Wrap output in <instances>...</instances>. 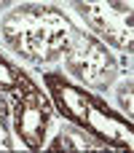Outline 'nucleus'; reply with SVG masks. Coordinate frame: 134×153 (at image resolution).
Wrapping results in <instances>:
<instances>
[{"label":"nucleus","instance_id":"1a4fd4ad","mask_svg":"<svg viewBox=\"0 0 134 153\" xmlns=\"http://www.w3.org/2000/svg\"><path fill=\"white\" fill-rule=\"evenodd\" d=\"M118 100H121V108H124L126 118L132 121V83H126V86L118 91Z\"/></svg>","mask_w":134,"mask_h":153},{"label":"nucleus","instance_id":"f03ea898","mask_svg":"<svg viewBox=\"0 0 134 153\" xmlns=\"http://www.w3.org/2000/svg\"><path fill=\"white\" fill-rule=\"evenodd\" d=\"M43 81L62 118L73 121L83 134H89L99 145L126 148V151L132 148V121L118 116L105 100H99L83 86L70 83L59 73H46Z\"/></svg>","mask_w":134,"mask_h":153},{"label":"nucleus","instance_id":"f257e3e1","mask_svg":"<svg viewBox=\"0 0 134 153\" xmlns=\"http://www.w3.org/2000/svg\"><path fill=\"white\" fill-rule=\"evenodd\" d=\"M78 27L56 8L46 3H27L5 13L3 38L5 43L35 65H48L64 56Z\"/></svg>","mask_w":134,"mask_h":153},{"label":"nucleus","instance_id":"0eeeda50","mask_svg":"<svg viewBox=\"0 0 134 153\" xmlns=\"http://www.w3.org/2000/svg\"><path fill=\"white\" fill-rule=\"evenodd\" d=\"M19 78H21V73H16L8 62L0 56V89H3V91H13L16 83H19Z\"/></svg>","mask_w":134,"mask_h":153},{"label":"nucleus","instance_id":"9d476101","mask_svg":"<svg viewBox=\"0 0 134 153\" xmlns=\"http://www.w3.org/2000/svg\"><path fill=\"white\" fill-rule=\"evenodd\" d=\"M13 3H16V0H0V11H3V8H8V5H13Z\"/></svg>","mask_w":134,"mask_h":153},{"label":"nucleus","instance_id":"20e7f679","mask_svg":"<svg viewBox=\"0 0 134 153\" xmlns=\"http://www.w3.org/2000/svg\"><path fill=\"white\" fill-rule=\"evenodd\" d=\"M81 19L110 46L132 51L134 43V13L124 0H70Z\"/></svg>","mask_w":134,"mask_h":153},{"label":"nucleus","instance_id":"39448f33","mask_svg":"<svg viewBox=\"0 0 134 153\" xmlns=\"http://www.w3.org/2000/svg\"><path fill=\"white\" fill-rule=\"evenodd\" d=\"M16 105H13V126L21 137V143L32 151H40L46 145V134L54 118V102L24 75L19 78L16 89Z\"/></svg>","mask_w":134,"mask_h":153},{"label":"nucleus","instance_id":"423d86ee","mask_svg":"<svg viewBox=\"0 0 134 153\" xmlns=\"http://www.w3.org/2000/svg\"><path fill=\"white\" fill-rule=\"evenodd\" d=\"M99 143L97 140H86L83 137V132L75 126V129H67V132H59L51 143H48V148L51 151H81V148H97Z\"/></svg>","mask_w":134,"mask_h":153},{"label":"nucleus","instance_id":"6e6552de","mask_svg":"<svg viewBox=\"0 0 134 153\" xmlns=\"http://www.w3.org/2000/svg\"><path fill=\"white\" fill-rule=\"evenodd\" d=\"M11 132H8V108H5V102L0 100V148L3 151H8L11 148V137H8Z\"/></svg>","mask_w":134,"mask_h":153},{"label":"nucleus","instance_id":"7ed1b4c3","mask_svg":"<svg viewBox=\"0 0 134 153\" xmlns=\"http://www.w3.org/2000/svg\"><path fill=\"white\" fill-rule=\"evenodd\" d=\"M62 59H64L67 73L86 89H105L113 83V78L118 73V65H115L113 54L107 51V46L99 38L86 35L81 30L75 32V38Z\"/></svg>","mask_w":134,"mask_h":153}]
</instances>
